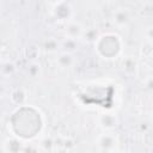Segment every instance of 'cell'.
Segmentation results:
<instances>
[{
  "mask_svg": "<svg viewBox=\"0 0 153 153\" xmlns=\"http://www.w3.org/2000/svg\"><path fill=\"white\" fill-rule=\"evenodd\" d=\"M97 142H98V147L102 151L106 152V153H111V152L116 151L117 145H118V140L115 136V134H112V133L102 134L98 137V141Z\"/></svg>",
  "mask_w": 153,
  "mask_h": 153,
  "instance_id": "1",
  "label": "cell"
},
{
  "mask_svg": "<svg viewBox=\"0 0 153 153\" xmlns=\"http://www.w3.org/2000/svg\"><path fill=\"white\" fill-rule=\"evenodd\" d=\"M84 32H85L84 27L81 26L80 23H76V22H71L66 26V36L69 39L75 41L80 37H84Z\"/></svg>",
  "mask_w": 153,
  "mask_h": 153,
  "instance_id": "2",
  "label": "cell"
},
{
  "mask_svg": "<svg viewBox=\"0 0 153 153\" xmlns=\"http://www.w3.org/2000/svg\"><path fill=\"white\" fill-rule=\"evenodd\" d=\"M112 20H114V23L117 26H126L129 23V20H130V14H129V12H128L127 8L120 7V8H117L114 12Z\"/></svg>",
  "mask_w": 153,
  "mask_h": 153,
  "instance_id": "3",
  "label": "cell"
},
{
  "mask_svg": "<svg viewBox=\"0 0 153 153\" xmlns=\"http://www.w3.org/2000/svg\"><path fill=\"white\" fill-rule=\"evenodd\" d=\"M75 63V59L71 53H62L57 56L56 59V65L61 68V69H69L74 66Z\"/></svg>",
  "mask_w": 153,
  "mask_h": 153,
  "instance_id": "4",
  "label": "cell"
},
{
  "mask_svg": "<svg viewBox=\"0 0 153 153\" xmlns=\"http://www.w3.org/2000/svg\"><path fill=\"white\" fill-rule=\"evenodd\" d=\"M100 126L106 130H112L118 124V118L114 114H103L99 117Z\"/></svg>",
  "mask_w": 153,
  "mask_h": 153,
  "instance_id": "5",
  "label": "cell"
},
{
  "mask_svg": "<svg viewBox=\"0 0 153 153\" xmlns=\"http://www.w3.org/2000/svg\"><path fill=\"white\" fill-rule=\"evenodd\" d=\"M4 148L8 152V153H19L23 151V147L20 145L19 141L14 140V139H8L5 143H4Z\"/></svg>",
  "mask_w": 153,
  "mask_h": 153,
  "instance_id": "6",
  "label": "cell"
},
{
  "mask_svg": "<svg viewBox=\"0 0 153 153\" xmlns=\"http://www.w3.org/2000/svg\"><path fill=\"white\" fill-rule=\"evenodd\" d=\"M59 47H60V43H59L54 37H50V38L45 39L44 43H43V48H44V50L48 51V53H54V51H56V50L59 49Z\"/></svg>",
  "mask_w": 153,
  "mask_h": 153,
  "instance_id": "7",
  "label": "cell"
},
{
  "mask_svg": "<svg viewBox=\"0 0 153 153\" xmlns=\"http://www.w3.org/2000/svg\"><path fill=\"white\" fill-rule=\"evenodd\" d=\"M123 69L128 73H133L136 69V62L133 59H126L123 61Z\"/></svg>",
  "mask_w": 153,
  "mask_h": 153,
  "instance_id": "8",
  "label": "cell"
},
{
  "mask_svg": "<svg viewBox=\"0 0 153 153\" xmlns=\"http://www.w3.org/2000/svg\"><path fill=\"white\" fill-rule=\"evenodd\" d=\"M27 74L31 78H37L41 74V66L38 63H31L27 68Z\"/></svg>",
  "mask_w": 153,
  "mask_h": 153,
  "instance_id": "9",
  "label": "cell"
},
{
  "mask_svg": "<svg viewBox=\"0 0 153 153\" xmlns=\"http://www.w3.org/2000/svg\"><path fill=\"white\" fill-rule=\"evenodd\" d=\"M84 37L87 39V41H90V42H96V39H98V31L96 30V29H87V30H85V32H84Z\"/></svg>",
  "mask_w": 153,
  "mask_h": 153,
  "instance_id": "10",
  "label": "cell"
},
{
  "mask_svg": "<svg viewBox=\"0 0 153 153\" xmlns=\"http://www.w3.org/2000/svg\"><path fill=\"white\" fill-rule=\"evenodd\" d=\"M16 98H19V104H22V103L26 99V94H25L24 90L18 88V90H16V91L11 94V99H12V102H14V100H16Z\"/></svg>",
  "mask_w": 153,
  "mask_h": 153,
  "instance_id": "11",
  "label": "cell"
},
{
  "mask_svg": "<svg viewBox=\"0 0 153 153\" xmlns=\"http://www.w3.org/2000/svg\"><path fill=\"white\" fill-rule=\"evenodd\" d=\"M6 71H8V75H11L13 72H14V65L12 63V62H6V63H4L2 65V68H1V72H2V74L5 75V73H6ZM7 75V76H8Z\"/></svg>",
  "mask_w": 153,
  "mask_h": 153,
  "instance_id": "12",
  "label": "cell"
},
{
  "mask_svg": "<svg viewBox=\"0 0 153 153\" xmlns=\"http://www.w3.org/2000/svg\"><path fill=\"white\" fill-rule=\"evenodd\" d=\"M145 87H146L147 90L153 91V76H152V75L145 79Z\"/></svg>",
  "mask_w": 153,
  "mask_h": 153,
  "instance_id": "13",
  "label": "cell"
},
{
  "mask_svg": "<svg viewBox=\"0 0 153 153\" xmlns=\"http://www.w3.org/2000/svg\"><path fill=\"white\" fill-rule=\"evenodd\" d=\"M146 37L149 41H153V26L147 27V30H146Z\"/></svg>",
  "mask_w": 153,
  "mask_h": 153,
  "instance_id": "14",
  "label": "cell"
},
{
  "mask_svg": "<svg viewBox=\"0 0 153 153\" xmlns=\"http://www.w3.org/2000/svg\"><path fill=\"white\" fill-rule=\"evenodd\" d=\"M111 153H121V152H117V151H114V152H111Z\"/></svg>",
  "mask_w": 153,
  "mask_h": 153,
  "instance_id": "15",
  "label": "cell"
},
{
  "mask_svg": "<svg viewBox=\"0 0 153 153\" xmlns=\"http://www.w3.org/2000/svg\"><path fill=\"white\" fill-rule=\"evenodd\" d=\"M87 153H97V152H93V151H90V152H87Z\"/></svg>",
  "mask_w": 153,
  "mask_h": 153,
  "instance_id": "16",
  "label": "cell"
},
{
  "mask_svg": "<svg viewBox=\"0 0 153 153\" xmlns=\"http://www.w3.org/2000/svg\"><path fill=\"white\" fill-rule=\"evenodd\" d=\"M151 117H152V122H153V111H152V116Z\"/></svg>",
  "mask_w": 153,
  "mask_h": 153,
  "instance_id": "17",
  "label": "cell"
}]
</instances>
